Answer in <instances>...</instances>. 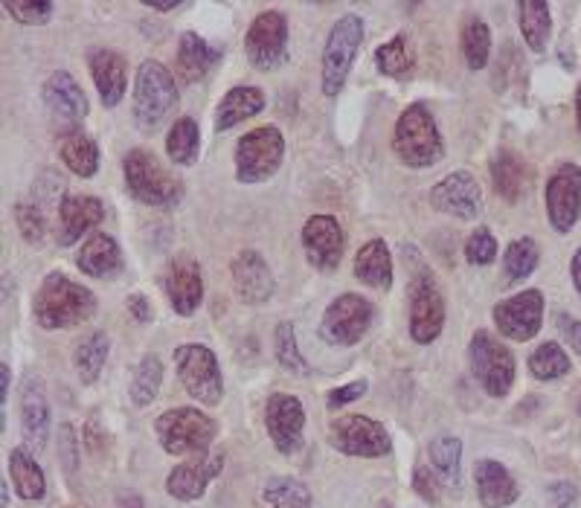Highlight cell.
<instances>
[{
    "instance_id": "48",
    "label": "cell",
    "mask_w": 581,
    "mask_h": 508,
    "mask_svg": "<svg viewBox=\"0 0 581 508\" xmlns=\"http://www.w3.org/2000/svg\"><path fill=\"white\" fill-rule=\"evenodd\" d=\"M439 483H442V479L433 477L428 465H419V468L413 471L416 491H419V497H422L424 502H430V506H437L439 502Z\"/></svg>"
},
{
    "instance_id": "16",
    "label": "cell",
    "mask_w": 581,
    "mask_h": 508,
    "mask_svg": "<svg viewBox=\"0 0 581 508\" xmlns=\"http://www.w3.org/2000/svg\"><path fill=\"white\" fill-rule=\"evenodd\" d=\"M581 213V169L575 163H561L556 175L547 181V215L556 233H570Z\"/></svg>"
},
{
    "instance_id": "2",
    "label": "cell",
    "mask_w": 581,
    "mask_h": 508,
    "mask_svg": "<svg viewBox=\"0 0 581 508\" xmlns=\"http://www.w3.org/2000/svg\"><path fill=\"white\" fill-rule=\"evenodd\" d=\"M392 151L410 169L437 166L442 160L445 143H442V134H439L437 120L428 111V105L413 102L401 111V117L396 120V131H392Z\"/></svg>"
},
{
    "instance_id": "11",
    "label": "cell",
    "mask_w": 581,
    "mask_h": 508,
    "mask_svg": "<svg viewBox=\"0 0 581 508\" xmlns=\"http://www.w3.org/2000/svg\"><path fill=\"white\" fill-rule=\"evenodd\" d=\"M245 56L256 71H277L288 62V18L277 9L259 12L245 35Z\"/></svg>"
},
{
    "instance_id": "14",
    "label": "cell",
    "mask_w": 581,
    "mask_h": 508,
    "mask_svg": "<svg viewBox=\"0 0 581 508\" xmlns=\"http://www.w3.org/2000/svg\"><path fill=\"white\" fill-rule=\"evenodd\" d=\"M494 326L501 328L503 337H509L515 343L532 341L535 334L541 332L544 323V296L541 291H524L518 296H509L494 305Z\"/></svg>"
},
{
    "instance_id": "53",
    "label": "cell",
    "mask_w": 581,
    "mask_h": 508,
    "mask_svg": "<svg viewBox=\"0 0 581 508\" xmlns=\"http://www.w3.org/2000/svg\"><path fill=\"white\" fill-rule=\"evenodd\" d=\"M128 311L135 314L137 323H149L152 320V305H149V300L143 294L128 296Z\"/></svg>"
},
{
    "instance_id": "29",
    "label": "cell",
    "mask_w": 581,
    "mask_h": 508,
    "mask_svg": "<svg viewBox=\"0 0 581 508\" xmlns=\"http://www.w3.org/2000/svg\"><path fill=\"white\" fill-rule=\"evenodd\" d=\"M76 264H79L82 273H88V277H114V273H120L122 270V250L111 236L96 233V236H90V239L82 245L79 256H76Z\"/></svg>"
},
{
    "instance_id": "43",
    "label": "cell",
    "mask_w": 581,
    "mask_h": 508,
    "mask_svg": "<svg viewBox=\"0 0 581 508\" xmlns=\"http://www.w3.org/2000/svg\"><path fill=\"white\" fill-rule=\"evenodd\" d=\"M529 372L538 381H556V378H564L570 372V358H567V352L558 343H541L529 355Z\"/></svg>"
},
{
    "instance_id": "55",
    "label": "cell",
    "mask_w": 581,
    "mask_h": 508,
    "mask_svg": "<svg viewBox=\"0 0 581 508\" xmlns=\"http://www.w3.org/2000/svg\"><path fill=\"white\" fill-rule=\"evenodd\" d=\"M120 508H143V500H140V497H137V494H122L120 497Z\"/></svg>"
},
{
    "instance_id": "19",
    "label": "cell",
    "mask_w": 581,
    "mask_h": 508,
    "mask_svg": "<svg viewBox=\"0 0 581 508\" xmlns=\"http://www.w3.org/2000/svg\"><path fill=\"white\" fill-rule=\"evenodd\" d=\"M222 453H201V456H192L190 462H181L166 477L169 497H175L181 502L198 500L207 491V485L222 474Z\"/></svg>"
},
{
    "instance_id": "38",
    "label": "cell",
    "mask_w": 581,
    "mask_h": 508,
    "mask_svg": "<svg viewBox=\"0 0 581 508\" xmlns=\"http://www.w3.org/2000/svg\"><path fill=\"white\" fill-rule=\"evenodd\" d=\"M462 53L471 71H483L492 53V30L480 15H469L462 24Z\"/></svg>"
},
{
    "instance_id": "54",
    "label": "cell",
    "mask_w": 581,
    "mask_h": 508,
    "mask_svg": "<svg viewBox=\"0 0 581 508\" xmlns=\"http://www.w3.org/2000/svg\"><path fill=\"white\" fill-rule=\"evenodd\" d=\"M570 273H573V285H575V291H579V296H581V247L575 250L573 262H570Z\"/></svg>"
},
{
    "instance_id": "58",
    "label": "cell",
    "mask_w": 581,
    "mask_h": 508,
    "mask_svg": "<svg viewBox=\"0 0 581 508\" xmlns=\"http://www.w3.org/2000/svg\"><path fill=\"white\" fill-rule=\"evenodd\" d=\"M575 120H579V131H581V88H579V99H575Z\"/></svg>"
},
{
    "instance_id": "12",
    "label": "cell",
    "mask_w": 581,
    "mask_h": 508,
    "mask_svg": "<svg viewBox=\"0 0 581 508\" xmlns=\"http://www.w3.org/2000/svg\"><path fill=\"white\" fill-rule=\"evenodd\" d=\"M445 328V296L428 270H419L410 282V337L428 346Z\"/></svg>"
},
{
    "instance_id": "45",
    "label": "cell",
    "mask_w": 581,
    "mask_h": 508,
    "mask_svg": "<svg viewBox=\"0 0 581 508\" xmlns=\"http://www.w3.org/2000/svg\"><path fill=\"white\" fill-rule=\"evenodd\" d=\"M3 9L15 18L18 24L26 26L47 24L50 18H53V12H56V7H53L50 0H7Z\"/></svg>"
},
{
    "instance_id": "31",
    "label": "cell",
    "mask_w": 581,
    "mask_h": 508,
    "mask_svg": "<svg viewBox=\"0 0 581 508\" xmlns=\"http://www.w3.org/2000/svg\"><path fill=\"white\" fill-rule=\"evenodd\" d=\"M262 108H265L262 90L254 88V85H239V88H233L230 94L218 102V111H215V128H218V131H227V128L239 126V122L256 117Z\"/></svg>"
},
{
    "instance_id": "50",
    "label": "cell",
    "mask_w": 581,
    "mask_h": 508,
    "mask_svg": "<svg viewBox=\"0 0 581 508\" xmlns=\"http://www.w3.org/2000/svg\"><path fill=\"white\" fill-rule=\"evenodd\" d=\"M58 447H62V462L64 468L76 471V465H79V451H76V436H73V428L71 424H62V436H58Z\"/></svg>"
},
{
    "instance_id": "40",
    "label": "cell",
    "mask_w": 581,
    "mask_h": 508,
    "mask_svg": "<svg viewBox=\"0 0 581 508\" xmlns=\"http://www.w3.org/2000/svg\"><path fill=\"white\" fill-rule=\"evenodd\" d=\"M538 245L532 239H515L506 253H503V273H506V282L515 285V282H524L526 277H532V270L538 268Z\"/></svg>"
},
{
    "instance_id": "28",
    "label": "cell",
    "mask_w": 581,
    "mask_h": 508,
    "mask_svg": "<svg viewBox=\"0 0 581 508\" xmlns=\"http://www.w3.org/2000/svg\"><path fill=\"white\" fill-rule=\"evenodd\" d=\"M222 58V50L209 47L198 32H184L177 41V73L184 82H201Z\"/></svg>"
},
{
    "instance_id": "36",
    "label": "cell",
    "mask_w": 581,
    "mask_h": 508,
    "mask_svg": "<svg viewBox=\"0 0 581 508\" xmlns=\"http://www.w3.org/2000/svg\"><path fill=\"white\" fill-rule=\"evenodd\" d=\"M430 465L437 468V477L442 479V485H460V456H462V442L451 433H439L428 447Z\"/></svg>"
},
{
    "instance_id": "22",
    "label": "cell",
    "mask_w": 581,
    "mask_h": 508,
    "mask_svg": "<svg viewBox=\"0 0 581 508\" xmlns=\"http://www.w3.org/2000/svg\"><path fill=\"white\" fill-rule=\"evenodd\" d=\"M166 296L169 305L181 314V317H190L195 314L204 300V279H201L198 262L192 259H177L166 273Z\"/></svg>"
},
{
    "instance_id": "17",
    "label": "cell",
    "mask_w": 581,
    "mask_h": 508,
    "mask_svg": "<svg viewBox=\"0 0 581 508\" xmlns=\"http://www.w3.org/2000/svg\"><path fill=\"white\" fill-rule=\"evenodd\" d=\"M430 204L439 213L451 215V218L471 221L483 209V190H480L477 177L471 172H451L430 190Z\"/></svg>"
},
{
    "instance_id": "5",
    "label": "cell",
    "mask_w": 581,
    "mask_h": 508,
    "mask_svg": "<svg viewBox=\"0 0 581 508\" xmlns=\"http://www.w3.org/2000/svg\"><path fill=\"white\" fill-rule=\"evenodd\" d=\"M177 88L175 76L154 58H146L135 82V122L143 131H152L169 114L175 111Z\"/></svg>"
},
{
    "instance_id": "52",
    "label": "cell",
    "mask_w": 581,
    "mask_h": 508,
    "mask_svg": "<svg viewBox=\"0 0 581 508\" xmlns=\"http://www.w3.org/2000/svg\"><path fill=\"white\" fill-rule=\"evenodd\" d=\"M550 497L552 508H570L575 502V497H579V491H575V485L570 483H556L550 485Z\"/></svg>"
},
{
    "instance_id": "4",
    "label": "cell",
    "mask_w": 581,
    "mask_h": 508,
    "mask_svg": "<svg viewBox=\"0 0 581 508\" xmlns=\"http://www.w3.org/2000/svg\"><path fill=\"white\" fill-rule=\"evenodd\" d=\"M163 451L172 456H201L215 439V421L195 407H175L154 421Z\"/></svg>"
},
{
    "instance_id": "25",
    "label": "cell",
    "mask_w": 581,
    "mask_h": 508,
    "mask_svg": "<svg viewBox=\"0 0 581 508\" xmlns=\"http://www.w3.org/2000/svg\"><path fill=\"white\" fill-rule=\"evenodd\" d=\"M44 102L53 114L64 117V120L79 122L88 117V99L82 94L79 82L73 79L67 71H56L44 82Z\"/></svg>"
},
{
    "instance_id": "21",
    "label": "cell",
    "mask_w": 581,
    "mask_h": 508,
    "mask_svg": "<svg viewBox=\"0 0 581 508\" xmlns=\"http://www.w3.org/2000/svg\"><path fill=\"white\" fill-rule=\"evenodd\" d=\"M105 218L103 201L94 195H67L58 201V227L56 241L58 247H71L88 230L99 227Z\"/></svg>"
},
{
    "instance_id": "23",
    "label": "cell",
    "mask_w": 581,
    "mask_h": 508,
    "mask_svg": "<svg viewBox=\"0 0 581 508\" xmlns=\"http://www.w3.org/2000/svg\"><path fill=\"white\" fill-rule=\"evenodd\" d=\"M88 64L103 105L105 108H117V105L122 102V96H126L128 88L126 58H122L120 53H114V50H94Z\"/></svg>"
},
{
    "instance_id": "1",
    "label": "cell",
    "mask_w": 581,
    "mask_h": 508,
    "mask_svg": "<svg viewBox=\"0 0 581 508\" xmlns=\"http://www.w3.org/2000/svg\"><path fill=\"white\" fill-rule=\"evenodd\" d=\"M94 311L96 296L85 285L64 277L62 270L47 273L39 294H35V302H32V314L41 328L79 326L94 317Z\"/></svg>"
},
{
    "instance_id": "9",
    "label": "cell",
    "mask_w": 581,
    "mask_h": 508,
    "mask_svg": "<svg viewBox=\"0 0 581 508\" xmlns=\"http://www.w3.org/2000/svg\"><path fill=\"white\" fill-rule=\"evenodd\" d=\"M471 372L492 398L509 396L515 383V355L492 332H477L469 343Z\"/></svg>"
},
{
    "instance_id": "42",
    "label": "cell",
    "mask_w": 581,
    "mask_h": 508,
    "mask_svg": "<svg viewBox=\"0 0 581 508\" xmlns=\"http://www.w3.org/2000/svg\"><path fill=\"white\" fill-rule=\"evenodd\" d=\"M160 383H163V364H160L158 355H146L140 364H137V372H135V381H131V401H135L137 407H146L152 404L154 398H158V389Z\"/></svg>"
},
{
    "instance_id": "24",
    "label": "cell",
    "mask_w": 581,
    "mask_h": 508,
    "mask_svg": "<svg viewBox=\"0 0 581 508\" xmlns=\"http://www.w3.org/2000/svg\"><path fill=\"white\" fill-rule=\"evenodd\" d=\"M474 479H477L480 502L486 508H509L520 497L515 477L497 460H480L474 465Z\"/></svg>"
},
{
    "instance_id": "18",
    "label": "cell",
    "mask_w": 581,
    "mask_h": 508,
    "mask_svg": "<svg viewBox=\"0 0 581 508\" xmlns=\"http://www.w3.org/2000/svg\"><path fill=\"white\" fill-rule=\"evenodd\" d=\"M343 247H346V236L335 215H311L303 227V250L309 264L329 273L337 270L343 259Z\"/></svg>"
},
{
    "instance_id": "33",
    "label": "cell",
    "mask_w": 581,
    "mask_h": 508,
    "mask_svg": "<svg viewBox=\"0 0 581 508\" xmlns=\"http://www.w3.org/2000/svg\"><path fill=\"white\" fill-rule=\"evenodd\" d=\"M518 24L520 32H524L526 44H529V50L544 53L552 30L550 7L541 3V0H524V3H518Z\"/></svg>"
},
{
    "instance_id": "15",
    "label": "cell",
    "mask_w": 581,
    "mask_h": 508,
    "mask_svg": "<svg viewBox=\"0 0 581 508\" xmlns=\"http://www.w3.org/2000/svg\"><path fill=\"white\" fill-rule=\"evenodd\" d=\"M265 428H268V436L277 445L279 453H297L303 447V430H305V410L300 404V398L286 396V392H277V396L268 398L265 404Z\"/></svg>"
},
{
    "instance_id": "51",
    "label": "cell",
    "mask_w": 581,
    "mask_h": 508,
    "mask_svg": "<svg viewBox=\"0 0 581 508\" xmlns=\"http://www.w3.org/2000/svg\"><path fill=\"white\" fill-rule=\"evenodd\" d=\"M558 328H561V334L567 337V343H570V349H573L575 355H581V320L561 314V317H558Z\"/></svg>"
},
{
    "instance_id": "8",
    "label": "cell",
    "mask_w": 581,
    "mask_h": 508,
    "mask_svg": "<svg viewBox=\"0 0 581 508\" xmlns=\"http://www.w3.org/2000/svg\"><path fill=\"white\" fill-rule=\"evenodd\" d=\"M286 158V137L277 126L254 128L236 143V177L239 183H262L277 175Z\"/></svg>"
},
{
    "instance_id": "27",
    "label": "cell",
    "mask_w": 581,
    "mask_h": 508,
    "mask_svg": "<svg viewBox=\"0 0 581 508\" xmlns=\"http://www.w3.org/2000/svg\"><path fill=\"white\" fill-rule=\"evenodd\" d=\"M488 169H492V181L497 195L509 201V204H518L526 195V190H529V169H526L524 160L515 151L503 149L494 154Z\"/></svg>"
},
{
    "instance_id": "26",
    "label": "cell",
    "mask_w": 581,
    "mask_h": 508,
    "mask_svg": "<svg viewBox=\"0 0 581 508\" xmlns=\"http://www.w3.org/2000/svg\"><path fill=\"white\" fill-rule=\"evenodd\" d=\"M21 430L30 451H44L50 436V407L47 398L41 392V383H26L24 398H21Z\"/></svg>"
},
{
    "instance_id": "10",
    "label": "cell",
    "mask_w": 581,
    "mask_h": 508,
    "mask_svg": "<svg viewBox=\"0 0 581 508\" xmlns=\"http://www.w3.org/2000/svg\"><path fill=\"white\" fill-rule=\"evenodd\" d=\"M375 320L373 302L361 294H341L329 302L323 323H320V341L329 346H355L369 332Z\"/></svg>"
},
{
    "instance_id": "46",
    "label": "cell",
    "mask_w": 581,
    "mask_h": 508,
    "mask_svg": "<svg viewBox=\"0 0 581 508\" xmlns=\"http://www.w3.org/2000/svg\"><path fill=\"white\" fill-rule=\"evenodd\" d=\"M465 259H469L471 264H477V268L492 264L494 259H497V241H494V236L486 227H477V230L469 236V241H465Z\"/></svg>"
},
{
    "instance_id": "41",
    "label": "cell",
    "mask_w": 581,
    "mask_h": 508,
    "mask_svg": "<svg viewBox=\"0 0 581 508\" xmlns=\"http://www.w3.org/2000/svg\"><path fill=\"white\" fill-rule=\"evenodd\" d=\"M413 44L407 39V32H398L396 39H390L387 44L375 50V64H378V73L384 76H401L413 67Z\"/></svg>"
},
{
    "instance_id": "44",
    "label": "cell",
    "mask_w": 581,
    "mask_h": 508,
    "mask_svg": "<svg viewBox=\"0 0 581 508\" xmlns=\"http://www.w3.org/2000/svg\"><path fill=\"white\" fill-rule=\"evenodd\" d=\"M273 349H277V360L286 372L309 375V364H305L300 346H297L294 323H279L277 334H273Z\"/></svg>"
},
{
    "instance_id": "32",
    "label": "cell",
    "mask_w": 581,
    "mask_h": 508,
    "mask_svg": "<svg viewBox=\"0 0 581 508\" xmlns=\"http://www.w3.org/2000/svg\"><path fill=\"white\" fill-rule=\"evenodd\" d=\"M9 474H12L15 491L21 494L24 500H41L44 491H47L44 471H41V465L26 447H15V451L9 453Z\"/></svg>"
},
{
    "instance_id": "35",
    "label": "cell",
    "mask_w": 581,
    "mask_h": 508,
    "mask_svg": "<svg viewBox=\"0 0 581 508\" xmlns=\"http://www.w3.org/2000/svg\"><path fill=\"white\" fill-rule=\"evenodd\" d=\"M198 151H201V131H198V122L192 120V117H184V120H177L175 126L169 128L166 154L172 163H177V166H192V163L198 160Z\"/></svg>"
},
{
    "instance_id": "47",
    "label": "cell",
    "mask_w": 581,
    "mask_h": 508,
    "mask_svg": "<svg viewBox=\"0 0 581 508\" xmlns=\"http://www.w3.org/2000/svg\"><path fill=\"white\" fill-rule=\"evenodd\" d=\"M18 227L24 233V239L30 245H39L44 239V213H41L39 204H30V201H21L15 207Z\"/></svg>"
},
{
    "instance_id": "49",
    "label": "cell",
    "mask_w": 581,
    "mask_h": 508,
    "mask_svg": "<svg viewBox=\"0 0 581 508\" xmlns=\"http://www.w3.org/2000/svg\"><path fill=\"white\" fill-rule=\"evenodd\" d=\"M367 387H369L367 381H352L341 389H332V392H329V398H326L329 410H341V407L352 404V401H358V398H364Z\"/></svg>"
},
{
    "instance_id": "20",
    "label": "cell",
    "mask_w": 581,
    "mask_h": 508,
    "mask_svg": "<svg viewBox=\"0 0 581 508\" xmlns=\"http://www.w3.org/2000/svg\"><path fill=\"white\" fill-rule=\"evenodd\" d=\"M230 277L233 288L245 305H262L273 296L277 291V282H273V273L268 268V262L262 259L259 250H241L230 264Z\"/></svg>"
},
{
    "instance_id": "6",
    "label": "cell",
    "mask_w": 581,
    "mask_h": 508,
    "mask_svg": "<svg viewBox=\"0 0 581 508\" xmlns=\"http://www.w3.org/2000/svg\"><path fill=\"white\" fill-rule=\"evenodd\" d=\"M361 41H364V18L355 12L341 15L329 30L326 47H323V94L326 96H337L346 85Z\"/></svg>"
},
{
    "instance_id": "30",
    "label": "cell",
    "mask_w": 581,
    "mask_h": 508,
    "mask_svg": "<svg viewBox=\"0 0 581 508\" xmlns=\"http://www.w3.org/2000/svg\"><path fill=\"white\" fill-rule=\"evenodd\" d=\"M355 277L364 285L381 288V291L392 285V256L387 241L373 239L361 247L358 256H355Z\"/></svg>"
},
{
    "instance_id": "13",
    "label": "cell",
    "mask_w": 581,
    "mask_h": 508,
    "mask_svg": "<svg viewBox=\"0 0 581 508\" xmlns=\"http://www.w3.org/2000/svg\"><path fill=\"white\" fill-rule=\"evenodd\" d=\"M329 442L346 456H384L390 453V433L369 415H341L329 424Z\"/></svg>"
},
{
    "instance_id": "34",
    "label": "cell",
    "mask_w": 581,
    "mask_h": 508,
    "mask_svg": "<svg viewBox=\"0 0 581 508\" xmlns=\"http://www.w3.org/2000/svg\"><path fill=\"white\" fill-rule=\"evenodd\" d=\"M108 352H111V343H108L105 332H94L85 341H79V346L73 352V366H76L82 383H94L99 378L105 360H108Z\"/></svg>"
},
{
    "instance_id": "57",
    "label": "cell",
    "mask_w": 581,
    "mask_h": 508,
    "mask_svg": "<svg viewBox=\"0 0 581 508\" xmlns=\"http://www.w3.org/2000/svg\"><path fill=\"white\" fill-rule=\"evenodd\" d=\"M146 7L158 9V12H175V9H181L184 3H177V0H175V3H146Z\"/></svg>"
},
{
    "instance_id": "56",
    "label": "cell",
    "mask_w": 581,
    "mask_h": 508,
    "mask_svg": "<svg viewBox=\"0 0 581 508\" xmlns=\"http://www.w3.org/2000/svg\"><path fill=\"white\" fill-rule=\"evenodd\" d=\"M0 378H3V383H0V396H3V401H7V396H9V366L7 364H0Z\"/></svg>"
},
{
    "instance_id": "39",
    "label": "cell",
    "mask_w": 581,
    "mask_h": 508,
    "mask_svg": "<svg viewBox=\"0 0 581 508\" xmlns=\"http://www.w3.org/2000/svg\"><path fill=\"white\" fill-rule=\"evenodd\" d=\"M265 502L271 508H314L309 485L291 477H273L262 488Z\"/></svg>"
},
{
    "instance_id": "37",
    "label": "cell",
    "mask_w": 581,
    "mask_h": 508,
    "mask_svg": "<svg viewBox=\"0 0 581 508\" xmlns=\"http://www.w3.org/2000/svg\"><path fill=\"white\" fill-rule=\"evenodd\" d=\"M62 160H64V166L71 169L73 175L94 177L96 169H99V149H96V143L90 140V137L73 131V134L64 137Z\"/></svg>"
},
{
    "instance_id": "3",
    "label": "cell",
    "mask_w": 581,
    "mask_h": 508,
    "mask_svg": "<svg viewBox=\"0 0 581 508\" xmlns=\"http://www.w3.org/2000/svg\"><path fill=\"white\" fill-rule=\"evenodd\" d=\"M122 175H126L128 192L146 207H177L184 198L181 181L169 175L163 163L152 151L131 149L122 158Z\"/></svg>"
},
{
    "instance_id": "7",
    "label": "cell",
    "mask_w": 581,
    "mask_h": 508,
    "mask_svg": "<svg viewBox=\"0 0 581 508\" xmlns=\"http://www.w3.org/2000/svg\"><path fill=\"white\" fill-rule=\"evenodd\" d=\"M175 366H177V378L184 383V389L190 392L192 401L198 404H218L224 398V378H222V366L215 352L201 346V343H184L175 349Z\"/></svg>"
}]
</instances>
